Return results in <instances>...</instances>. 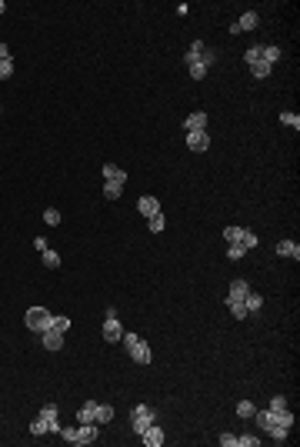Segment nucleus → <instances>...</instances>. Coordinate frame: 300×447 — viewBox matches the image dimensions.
<instances>
[{
	"label": "nucleus",
	"instance_id": "f257e3e1",
	"mask_svg": "<svg viewBox=\"0 0 300 447\" xmlns=\"http://www.w3.org/2000/svg\"><path fill=\"white\" fill-rule=\"evenodd\" d=\"M123 347H127V354H130L137 364H150V347H147V340H140V337L133 334V331H123Z\"/></svg>",
	"mask_w": 300,
	"mask_h": 447
},
{
	"label": "nucleus",
	"instance_id": "f03ea898",
	"mask_svg": "<svg viewBox=\"0 0 300 447\" xmlns=\"http://www.w3.org/2000/svg\"><path fill=\"white\" fill-rule=\"evenodd\" d=\"M67 444H94L97 441V424H80V427H70V431H60Z\"/></svg>",
	"mask_w": 300,
	"mask_h": 447
},
{
	"label": "nucleus",
	"instance_id": "7ed1b4c3",
	"mask_svg": "<svg viewBox=\"0 0 300 447\" xmlns=\"http://www.w3.org/2000/svg\"><path fill=\"white\" fill-rule=\"evenodd\" d=\"M50 321H54V314L47 311V307H30V311H27V317H23L27 331H37V334H44L47 327H50Z\"/></svg>",
	"mask_w": 300,
	"mask_h": 447
},
{
	"label": "nucleus",
	"instance_id": "20e7f679",
	"mask_svg": "<svg viewBox=\"0 0 300 447\" xmlns=\"http://www.w3.org/2000/svg\"><path fill=\"white\" fill-rule=\"evenodd\" d=\"M150 424H154V407H150V404H137V407H133V414H130L133 434H144Z\"/></svg>",
	"mask_w": 300,
	"mask_h": 447
},
{
	"label": "nucleus",
	"instance_id": "39448f33",
	"mask_svg": "<svg viewBox=\"0 0 300 447\" xmlns=\"http://www.w3.org/2000/svg\"><path fill=\"white\" fill-rule=\"evenodd\" d=\"M120 337H123L120 321H117V317H107V321H103V340H107V344H117Z\"/></svg>",
	"mask_w": 300,
	"mask_h": 447
},
{
	"label": "nucleus",
	"instance_id": "423d86ee",
	"mask_svg": "<svg viewBox=\"0 0 300 447\" xmlns=\"http://www.w3.org/2000/svg\"><path fill=\"white\" fill-rule=\"evenodd\" d=\"M187 147L194 150V154H203V150L210 147V137H207V130H194V134H187Z\"/></svg>",
	"mask_w": 300,
	"mask_h": 447
},
{
	"label": "nucleus",
	"instance_id": "0eeeda50",
	"mask_svg": "<svg viewBox=\"0 0 300 447\" xmlns=\"http://www.w3.org/2000/svg\"><path fill=\"white\" fill-rule=\"evenodd\" d=\"M257 23H260V17H257V10H247L244 17H240V20H237V23H233V27H230V30H233V34H240V30H254Z\"/></svg>",
	"mask_w": 300,
	"mask_h": 447
},
{
	"label": "nucleus",
	"instance_id": "6e6552de",
	"mask_svg": "<svg viewBox=\"0 0 300 447\" xmlns=\"http://www.w3.org/2000/svg\"><path fill=\"white\" fill-rule=\"evenodd\" d=\"M137 211L150 221L154 214H160V204H157V197H140V201H137Z\"/></svg>",
	"mask_w": 300,
	"mask_h": 447
},
{
	"label": "nucleus",
	"instance_id": "1a4fd4ad",
	"mask_svg": "<svg viewBox=\"0 0 300 447\" xmlns=\"http://www.w3.org/2000/svg\"><path fill=\"white\" fill-rule=\"evenodd\" d=\"M40 337H44V347H47V350H60V347H64V334H60V331H50V327H47Z\"/></svg>",
	"mask_w": 300,
	"mask_h": 447
},
{
	"label": "nucleus",
	"instance_id": "9d476101",
	"mask_svg": "<svg viewBox=\"0 0 300 447\" xmlns=\"http://www.w3.org/2000/svg\"><path fill=\"white\" fill-rule=\"evenodd\" d=\"M140 437H144V444H147V447H160V444H164V431H160L157 424H150Z\"/></svg>",
	"mask_w": 300,
	"mask_h": 447
},
{
	"label": "nucleus",
	"instance_id": "9b49d317",
	"mask_svg": "<svg viewBox=\"0 0 300 447\" xmlns=\"http://www.w3.org/2000/svg\"><path fill=\"white\" fill-rule=\"evenodd\" d=\"M184 127H187V134H194V130H207V113H203V111L190 113V117H187V123H184Z\"/></svg>",
	"mask_w": 300,
	"mask_h": 447
},
{
	"label": "nucleus",
	"instance_id": "f8f14e48",
	"mask_svg": "<svg viewBox=\"0 0 300 447\" xmlns=\"http://www.w3.org/2000/svg\"><path fill=\"white\" fill-rule=\"evenodd\" d=\"M247 294H250V284H247L244 277H237V280H230V301H244Z\"/></svg>",
	"mask_w": 300,
	"mask_h": 447
},
{
	"label": "nucleus",
	"instance_id": "ddd939ff",
	"mask_svg": "<svg viewBox=\"0 0 300 447\" xmlns=\"http://www.w3.org/2000/svg\"><path fill=\"white\" fill-rule=\"evenodd\" d=\"M94 417H97V401H87L77 411V421H80V424H94Z\"/></svg>",
	"mask_w": 300,
	"mask_h": 447
},
{
	"label": "nucleus",
	"instance_id": "4468645a",
	"mask_svg": "<svg viewBox=\"0 0 300 447\" xmlns=\"http://www.w3.org/2000/svg\"><path fill=\"white\" fill-rule=\"evenodd\" d=\"M277 254H280V257H294V260H297L300 257V244H297V240H280Z\"/></svg>",
	"mask_w": 300,
	"mask_h": 447
},
{
	"label": "nucleus",
	"instance_id": "2eb2a0df",
	"mask_svg": "<svg viewBox=\"0 0 300 447\" xmlns=\"http://www.w3.org/2000/svg\"><path fill=\"white\" fill-rule=\"evenodd\" d=\"M103 180H120V184H127V174H123L117 164H103Z\"/></svg>",
	"mask_w": 300,
	"mask_h": 447
},
{
	"label": "nucleus",
	"instance_id": "dca6fc26",
	"mask_svg": "<svg viewBox=\"0 0 300 447\" xmlns=\"http://www.w3.org/2000/svg\"><path fill=\"white\" fill-rule=\"evenodd\" d=\"M120 190H123L120 180H103V197H107V201H117V197H120Z\"/></svg>",
	"mask_w": 300,
	"mask_h": 447
},
{
	"label": "nucleus",
	"instance_id": "f3484780",
	"mask_svg": "<svg viewBox=\"0 0 300 447\" xmlns=\"http://www.w3.org/2000/svg\"><path fill=\"white\" fill-rule=\"evenodd\" d=\"M113 421V407L110 404H97V417H94V424H110Z\"/></svg>",
	"mask_w": 300,
	"mask_h": 447
},
{
	"label": "nucleus",
	"instance_id": "a211bd4d",
	"mask_svg": "<svg viewBox=\"0 0 300 447\" xmlns=\"http://www.w3.org/2000/svg\"><path fill=\"white\" fill-rule=\"evenodd\" d=\"M244 307H247V314H254V311H260V307H264V297H260V294L257 291H250L244 297Z\"/></svg>",
	"mask_w": 300,
	"mask_h": 447
},
{
	"label": "nucleus",
	"instance_id": "6ab92c4d",
	"mask_svg": "<svg viewBox=\"0 0 300 447\" xmlns=\"http://www.w3.org/2000/svg\"><path fill=\"white\" fill-rule=\"evenodd\" d=\"M254 417H257V424L264 427V431H267V427H274V424H277V414H274V411H257Z\"/></svg>",
	"mask_w": 300,
	"mask_h": 447
},
{
	"label": "nucleus",
	"instance_id": "aec40b11",
	"mask_svg": "<svg viewBox=\"0 0 300 447\" xmlns=\"http://www.w3.org/2000/svg\"><path fill=\"white\" fill-rule=\"evenodd\" d=\"M250 70H254V77H270V70H274V64H267V60H257V64H250Z\"/></svg>",
	"mask_w": 300,
	"mask_h": 447
},
{
	"label": "nucleus",
	"instance_id": "412c9836",
	"mask_svg": "<svg viewBox=\"0 0 300 447\" xmlns=\"http://www.w3.org/2000/svg\"><path fill=\"white\" fill-rule=\"evenodd\" d=\"M187 74H190L194 80H203V77H207V67H203L200 60H190V64H187Z\"/></svg>",
	"mask_w": 300,
	"mask_h": 447
},
{
	"label": "nucleus",
	"instance_id": "4be33fe9",
	"mask_svg": "<svg viewBox=\"0 0 300 447\" xmlns=\"http://www.w3.org/2000/svg\"><path fill=\"white\" fill-rule=\"evenodd\" d=\"M227 307H230V314L237 317V321H244V317H247V307H244V301H230V297H227Z\"/></svg>",
	"mask_w": 300,
	"mask_h": 447
},
{
	"label": "nucleus",
	"instance_id": "5701e85b",
	"mask_svg": "<svg viewBox=\"0 0 300 447\" xmlns=\"http://www.w3.org/2000/svg\"><path fill=\"white\" fill-rule=\"evenodd\" d=\"M203 50H207V44H203V40H194V44H190V50H187V64H190V60H200V54H203Z\"/></svg>",
	"mask_w": 300,
	"mask_h": 447
},
{
	"label": "nucleus",
	"instance_id": "b1692460",
	"mask_svg": "<svg viewBox=\"0 0 300 447\" xmlns=\"http://www.w3.org/2000/svg\"><path fill=\"white\" fill-rule=\"evenodd\" d=\"M260 60H267V64L280 60V47H260Z\"/></svg>",
	"mask_w": 300,
	"mask_h": 447
},
{
	"label": "nucleus",
	"instance_id": "393cba45",
	"mask_svg": "<svg viewBox=\"0 0 300 447\" xmlns=\"http://www.w3.org/2000/svg\"><path fill=\"white\" fill-rule=\"evenodd\" d=\"M267 434L274 437V441H277V444H284V441H287V434H290V431H287V427H280V424H274V427H267Z\"/></svg>",
	"mask_w": 300,
	"mask_h": 447
},
{
	"label": "nucleus",
	"instance_id": "a878e982",
	"mask_svg": "<svg viewBox=\"0 0 300 447\" xmlns=\"http://www.w3.org/2000/svg\"><path fill=\"white\" fill-rule=\"evenodd\" d=\"M240 234H244V227H227V230H223V240H227V244H240Z\"/></svg>",
	"mask_w": 300,
	"mask_h": 447
},
{
	"label": "nucleus",
	"instance_id": "bb28decb",
	"mask_svg": "<svg viewBox=\"0 0 300 447\" xmlns=\"http://www.w3.org/2000/svg\"><path fill=\"white\" fill-rule=\"evenodd\" d=\"M147 227H150V230H154V234H160V230H164V227H167L164 214H154V217H150V221H147Z\"/></svg>",
	"mask_w": 300,
	"mask_h": 447
},
{
	"label": "nucleus",
	"instance_id": "cd10ccee",
	"mask_svg": "<svg viewBox=\"0 0 300 447\" xmlns=\"http://www.w3.org/2000/svg\"><path fill=\"white\" fill-rule=\"evenodd\" d=\"M280 123H287V127H294V130H297V127H300V117H297L294 111H284V113H280Z\"/></svg>",
	"mask_w": 300,
	"mask_h": 447
},
{
	"label": "nucleus",
	"instance_id": "c85d7f7f",
	"mask_svg": "<svg viewBox=\"0 0 300 447\" xmlns=\"http://www.w3.org/2000/svg\"><path fill=\"white\" fill-rule=\"evenodd\" d=\"M44 264L50 270H57V267H60V254H57V250H44Z\"/></svg>",
	"mask_w": 300,
	"mask_h": 447
},
{
	"label": "nucleus",
	"instance_id": "c756f323",
	"mask_svg": "<svg viewBox=\"0 0 300 447\" xmlns=\"http://www.w3.org/2000/svg\"><path fill=\"white\" fill-rule=\"evenodd\" d=\"M244 254H247V247H244V244H230V247H227V257H230V260H240Z\"/></svg>",
	"mask_w": 300,
	"mask_h": 447
},
{
	"label": "nucleus",
	"instance_id": "7c9ffc66",
	"mask_svg": "<svg viewBox=\"0 0 300 447\" xmlns=\"http://www.w3.org/2000/svg\"><path fill=\"white\" fill-rule=\"evenodd\" d=\"M237 414H240V417H254L257 407H254L250 401H240V404H237Z\"/></svg>",
	"mask_w": 300,
	"mask_h": 447
},
{
	"label": "nucleus",
	"instance_id": "2f4dec72",
	"mask_svg": "<svg viewBox=\"0 0 300 447\" xmlns=\"http://www.w3.org/2000/svg\"><path fill=\"white\" fill-rule=\"evenodd\" d=\"M44 224L57 227V224H60V211H54V207H47V211H44Z\"/></svg>",
	"mask_w": 300,
	"mask_h": 447
},
{
	"label": "nucleus",
	"instance_id": "473e14b6",
	"mask_svg": "<svg viewBox=\"0 0 300 447\" xmlns=\"http://www.w3.org/2000/svg\"><path fill=\"white\" fill-rule=\"evenodd\" d=\"M240 244H244L247 250H250V247H257V234H254V230H247V227H244V234H240Z\"/></svg>",
	"mask_w": 300,
	"mask_h": 447
},
{
	"label": "nucleus",
	"instance_id": "72a5a7b5",
	"mask_svg": "<svg viewBox=\"0 0 300 447\" xmlns=\"http://www.w3.org/2000/svg\"><path fill=\"white\" fill-rule=\"evenodd\" d=\"M270 411H274V414L287 411V397H284V394H277V397H274V401H270Z\"/></svg>",
	"mask_w": 300,
	"mask_h": 447
},
{
	"label": "nucleus",
	"instance_id": "f704fd0d",
	"mask_svg": "<svg viewBox=\"0 0 300 447\" xmlns=\"http://www.w3.org/2000/svg\"><path fill=\"white\" fill-rule=\"evenodd\" d=\"M67 327H70V317H54V321H50V331H60V334H64Z\"/></svg>",
	"mask_w": 300,
	"mask_h": 447
},
{
	"label": "nucleus",
	"instance_id": "c9c22d12",
	"mask_svg": "<svg viewBox=\"0 0 300 447\" xmlns=\"http://www.w3.org/2000/svg\"><path fill=\"white\" fill-rule=\"evenodd\" d=\"M30 431H33V434H47V421H44V417H40V414H37V417H33Z\"/></svg>",
	"mask_w": 300,
	"mask_h": 447
},
{
	"label": "nucleus",
	"instance_id": "e433bc0d",
	"mask_svg": "<svg viewBox=\"0 0 300 447\" xmlns=\"http://www.w3.org/2000/svg\"><path fill=\"white\" fill-rule=\"evenodd\" d=\"M13 74V60H0V80H7Z\"/></svg>",
	"mask_w": 300,
	"mask_h": 447
},
{
	"label": "nucleus",
	"instance_id": "4c0bfd02",
	"mask_svg": "<svg viewBox=\"0 0 300 447\" xmlns=\"http://www.w3.org/2000/svg\"><path fill=\"white\" fill-rule=\"evenodd\" d=\"M237 444H244V447H257V444H260V437H250V434H240V437H237Z\"/></svg>",
	"mask_w": 300,
	"mask_h": 447
},
{
	"label": "nucleus",
	"instance_id": "58836bf2",
	"mask_svg": "<svg viewBox=\"0 0 300 447\" xmlns=\"http://www.w3.org/2000/svg\"><path fill=\"white\" fill-rule=\"evenodd\" d=\"M244 60L247 64H257V60H260V47H250V50L244 54Z\"/></svg>",
	"mask_w": 300,
	"mask_h": 447
},
{
	"label": "nucleus",
	"instance_id": "ea45409f",
	"mask_svg": "<svg viewBox=\"0 0 300 447\" xmlns=\"http://www.w3.org/2000/svg\"><path fill=\"white\" fill-rule=\"evenodd\" d=\"M213 60H217V57H213V50H210V47H207V50H203V54H200V64H203V67H210Z\"/></svg>",
	"mask_w": 300,
	"mask_h": 447
},
{
	"label": "nucleus",
	"instance_id": "a19ab883",
	"mask_svg": "<svg viewBox=\"0 0 300 447\" xmlns=\"http://www.w3.org/2000/svg\"><path fill=\"white\" fill-rule=\"evenodd\" d=\"M220 444H223V447H237V434H223Z\"/></svg>",
	"mask_w": 300,
	"mask_h": 447
},
{
	"label": "nucleus",
	"instance_id": "79ce46f5",
	"mask_svg": "<svg viewBox=\"0 0 300 447\" xmlns=\"http://www.w3.org/2000/svg\"><path fill=\"white\" fill-rule=\"evenodd\" d=\"M0 60H10V47L7 44H0Z\"/></svg>",
	"mask_w": 300,
	"mask_h": 447
},
{
	"label": "nucleus",
	"instance_id": "37998d69",
	"mask_svg": "<svg viewBox=\"0 0 300 447\" xmlns=\"http://www.w3.org/2000/svg\"><path fill=\"white\" fill-rule=\"evenodd\" d=\"M3 10H7V7H3V0H0V13H3Z\"/></svg>",
	"mask_w": 300,
	"mask_h": 447
}]
</instances>
